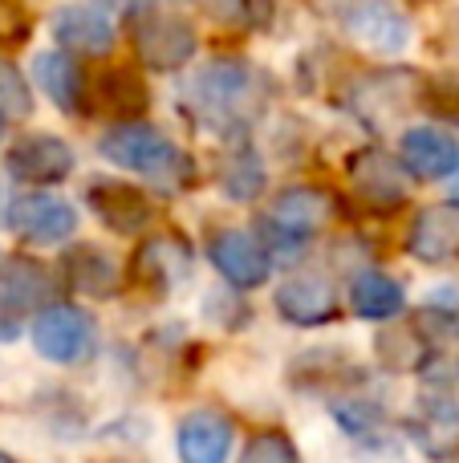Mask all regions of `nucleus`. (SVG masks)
<instances>
[{
    "label": "nucleus",
    "mask_w": 459,
    "mask_h": 463,
    "mask_svg": "<svg viewBox=\"0 0 459 463\" xmlns=\"http://www.w3.org/2000/svg\"><path fill=\"white\" fill-rule=\"evenodd\" d=\"M53 297V277L33 256H8L0 264V309L21 317Z\"/></svg>",
    "instance_id": "obj_15"
},
{
    "label": "nucleus",
    "mask_w": 459,
    "mask_h": 463,
    "mask_svg": "<svg viewBox=\"0 0 459 463\" xmlns=\"http://www.w3.org/2000/svg\"><path fill=\"white\" fill-rule=\"evenodd\" d=\"M89 208L98 212L106 228H114L118 236H135L151 224V203L138 187L118 184V179H98L89 184Z\"/></svg>",
    "instance_id": "obj_14"
},
{
    "label": "nucleus",
    "mask_w": 459,
    "mask_h": 463,
    "mask_svg": "<svg viewBox=\"0 0 459 463\" xmlns=\"http://www.w3.org/2000/svg\"><path fill=\"white\" fill-rule=\"evenodd\" d=\"M342 24L350 29V37L362 41L374 53H398L411 41V24L390 0H350L342 8Z\"/></svg>",
    "instance_id": "obj_7"
},
{
    "label": "nucleus",
    "mask_w": 459,
    "mask_h": 463,
    "mask_svg": "<svg viewBox=\"0 0 459 463\" xmlns=\"http://www.w3.org/2000/svg\"><path fill=\"white\" fill-rule=\"evenodd\" d=\"M130 45H135V57L146 65V70L175 73L195 57L200 37H195V29L183 21V16L138 13L135 21H130Z\"/></svg>",
    "instance_id": "obj_3"
},
{
    "label": "nucleus",
    "mask_w": 459,
    "mask_h": 463,
    "mask_svg": "<svg viewBox=\"0 0 459 463\" xmlns=\"http://www.w3.org/2000/svg\"><path fill=\"white\" fill-rule=\"evenodd\" d=\"M33 114V90L16 61L0 57V118H29Z\"/></svg>",
    "instance_id": "obj_26"
},
{
    "label": "nucleus",
    "mask_w": 459,
    "mask_h": 463,
    "mask_svg": "<svg viewBox=\"0 0 459 463\" xmlns=\"http://www.w3.org/2000/svg\"><path fill=\"white\" fill-rule=\"evenodd\" d=\"M350 301H354V313L362 321H390L403 309V285L387 272H358L354 285H350Z\"/></svg>",
    "instance_id": "obj_22"
},
{
    "label": "nucleus",
    "mask_w": 459,
    "mask_h": 463,
    "mask_svg": "<svg viewBox=\"0 0 459 463\" xmlns=\"http://www.w3.org/2000/svg\"><path fill=\"white\" fill-rule=\"evenodd\" d=\"M33 350L57 366H78L98 350V326L78 305H49L33 321Z\"/></svg>",
    "instance_id": "obj_4"
},
{
    "label": "nucleus",
    "mask_w": 459,
    "mask_h": 463,
    "mask_svg": "<svg viewBox=\"0 0 459 463\" xmlns=\"http://www.w3.org/2000/svg\"><path fill=\"white\" fill-rule=\"evenodd\" d=\"M98 106L102 114L118 122H135L146 114L151 106V94H146V81L135 73V65H110V70L98 73Z\"/></svg>",
    "instance_id": "obj_20"
},
{
    "label": "nucleus",
    "mask_w": 459,
    "mask_h": 463,
    "mask_svg": "<svg viewBox=\"0 0 459 463\" xmlns=\"http://www.w3.org/2000/svg\"><path fill=\"white\" fill-rule=\"evenodd\" d=\"M24 13L16 0H0V45H13V41H24Z\"/></svg>",
    "instance_id": "obj_29"
},
{
    "label": "nucleus",
    "mask_w": 459,
    "mask_h": 463,
    "mask_svg": "<svg viewBox=\"0 0 459 463\" xmlns=\"http://www.w3.org/2000/svg\"><path fill=\"white\" fill-rule=\"evenodd\" d=\"M187 98L195 118H203L211 130H248L265 114L268 81L248 61H216L203 65L200 78L187 86Z\"/></svg>",
    "instance_id": "obj_1"
},
{
    "label": "nucleus",
    "mask_w": 459,
    "mask_h": 463,
    "mask_svg": "<svg viewBox=\"0 0 459 463\" xmlns=\"http://www.w3.org/2000/svg\"><path fill=\"white\" fill-rule=\"evenodd\" d=\"M415 439L423 443V451L436 459L452 456V451L459 448V411L452 407V402H427V407L419 411V419L411 423Z\"/></svg>",
    "instance_id": "obj_25"
},
{
    "label": "nucleus",
    "mask_w": 459,
    "mask_h": 463,
    "mask_svg": "<svg viewBox=\"0 0 459 463\" xmlns=\"http://www.w3.org/2000/svg\"><path fill=\"white\" fill-rule=\"evenodd\" d=\"M333 216V200L322 192V187H309V184H297V187H285L281 195L273 200L268 208V228L273 232H285L289 240H305L314 232H322Z\"/></svg>",
    "instance_id": "obj_11"
},
{
    "label": "nucleus",
    "mask_w": 459,
    "mask_h": 463,
    "mask_svg": "<svg viewBox=\"0 0 459 463\" xmlns=\"http://www.w3.org/2000/svg\"><path fill=\"white\" fill-rule=\"evenodd\" d=\"M0 224H8V232H16L21 240L29 244H61V240L73 236L78 228V216L65 200L57 195H45V192H33V195H21L5 208Z\"/></svg>",
    "instance_id": "obj_6"
},
{
    "label": "nucleus",
    "mask_w": 459,
    "mask_h": 463,
    "mask_svg": "<svg viewBox=\"0 0 459 463\" xmlns=\"http://www.w3.org/2000/svg\"><path fill=\"white\" fill-rule=\"evenodd\" d=\"M53 37H57V45H65L70 53H110L114 24H110V16L98 13V8L73 5L53 16Z\"/></svg>",
    "instance_id": "obj_18"
},
{
    "label": "nucleus",
    "mask_w": 459,
    "mask_h": 463,
    "mask_svg": "<svg viewBox=\"0 0 459 463\" xmlns=\"http://www.w3.org/2000/svg\"><path fill=\"white\" fill-rule=\"evenodd\" d=\"M407 252L423 264H447L459 256V203H436L415 216L407 232Z\"/></svg>",
    "instance_id": "obj_12"
},
{
    "label": "nucleus",
    "mask_w": 459,
    "mask_h": 463,
    "mask_svg": "<svg viewBox=\"0 0 459 463\" xmlns=\"http://www.w3.org/2000/svg\"><path fill=\"white\" fill-rule=\"evenodd\" d=\"M350 179H354L358 195L379 203V208H395V203L407 200L403 171L387 151H358L350 159Z\"/></svg>",
    "instance_id": "obj_17"
},
{
    "label": "nucleus",
    "mask_w": 459,
    "mask_h": 463,
    "mask_svg": "<svg viewBox=\"0 0 459 463\" xmlns=\"http://www.w3.org/2000/svg\"><path fill=\"white\" fill-rule=\"evenodd\" d=\"M232 439H236L232 419L211 407H200L179 419V431H175L179 463H228Z\"/></svg>",
    "instance_id": "obj_9"
},
{
    "label": "nucleus",
    "mask_w": 459,
    "mask_h": 463,
    "mask_svg": "<svg viewBox=\"0 0 459 463\" xmlns=\"http://www.w3.org/2000/svg\"><path fill=\"white\" fill-rule=\"evenodd\" d=\"M423 102H427L439 118L459 122V81H439V86H431L427 94H423Z\"/></svg>",
    "instance_id": "obj_28"
},
{
    "label": "nucleus",
    "mask_w": 459,
    "mask_h": 463,
    "mask_svg": "<svg viewBox=\"0 0 459 463\" xmlns=\"http://www.w3.org/2000/svg\"><path fill=\"white\" fill-rule=\"evenodd\" d=\"M216 184L232 203H252L265 192V163L252 151H228L216 167Z\"/></svg>",
    "instance_id": "obj_24"
},
{
    "label": "nucleus",
    "mask_w": 459,
    "mask_h": 463,
    "mask_svg": "<svg viewBox=\"0 0 459 463\" xmlns=\"http://www.w3.org/2000/svg\"><path fill=\"white\" fill-rule=\"evenodd\" d=\"M0 135H5V118H0Z\"/></svg>",
    "instance_id": "obj_31"
},
{
    "label": "nucleus",
    "mask_w": 459,
    "mask_h": 463,
    "mask_svg": "<svg viewBox=\"0 0 459 463\" xmlns=\"http://www.w3.org/2000/svg\"><path fill=\"white\" fill-rule=\"evenodd\" d=\"M411 98H415V73H407V70H395V73L382 70V73H370V78L358 86L354 102H358V114H362V118H370V114L379 110L374 127H382V122L398 118V114L411 106Z\"/></svg>",
    "instance_id": "obj_19"
},
{
    "label": "nucleus",
    "mask_w": 459,
    "mask_h": 463,
    "mask_svg": "<svg viewBox=\"0 0 459 463\" xmlns=\"http://www.w3.org/2000/svg\"><path fill=\"white\" fill-rule=\"evenodd\" d=\"M398 163L411 171L415 179H444L459 167V146L452 135L436 127H415L403 135V146H398Z\"/></svg>",
    "instance_id": "obj_16"
},
{
    "label": "nucleus",
    "mask_w": 459,
    "mask_h": 463,
    "mask_svg": "<svg viewBox=\"0 0 459 463\" xmlns=\"http://www.w3.org/2000/svg\"><path fill=\"white\" fill-rule=\"evenodd\" d=\"M5 163L24 184H61L73 171V151L57 135H24L8 146Z\"/></svg>",
    "instance_id": "obj_10"
},
{
    "label": "nucleus",
    "mask_w": 459,
    "mask_h": 463,
    "mask_svg": "<svg viewBox=\"0 0 459 463\" xmlns=\"http://www.w3.org/2000/svg\"><path fill=\"white\" fill-rule=\"evenodd\" d=\"M192 264H195V252L179 232H155V236H146L138 244L130 272L151 293H171V288H179L192 277Z\"/></svg>",
    "instance_id": "obj_5"
},
{
    "label": "nucleus",
    "mask_w": 459,
    "mask_h": 463,
    "mask_svg": "<svg viewBox=\"0 0 459 463\" xmlns=\"http://www.w3.org/2000/svg\"><path fill=\"white\" fill-rule=\"evenodd\" d=\"M33 81H37V90L57 110L81 114V98H86V90H81V70L65 53H37V61H33Z\"/></svg>",
    "instance_id": "obj_21"
},
{
    "label": "nucleus",
    "mask_w": 459,
    "mask_h": 463,
    "mask_svg": "<svg viewBox=\"0 0 459 463\" xmlns=\"http://www.w3.org/2000/svg\"><path fill=\"white\" fill-rule=\"evenodd\" d=\"M65 277L78 293L89 297H114L118 293V264L94 244H81L65 256Z\"/></svg>",
    "instance_id": "obj_23"
},
{
    "label": "nucleus",
    "mask_w": 459,
    "mask_h": 463,
    "mask_svg": "<svg viewBox=\"0 0 459 463\" xmlns=\"http://www.w3.org/2000/svg\"><path fill=\"white\" fill-rule=\"evenodd\" d=\"M98 151L114 167H126L143 179H159V184H187V175H192L183 151L146 122H122V127L106 130L98 138Z\"/></svg>",
    "instance_id": "obj_2"
},
{
    "label": "nucleus",
    "mask_w": 459,
    "mask_h": 463,
    "mask_svg": "<svg viewBox=\"0 0 459 463\" xmlns=\"http://www.w3.org/2000/svg\"><path fill=\"white\" fill-rule=\"evenodd\" d=\"M208 256L220 277L236 288H257L268 280V252L240 228H220L208 240Z\"/></svg>",
    "instance_id": "obj_8"
},
{
    "label": "nucleus",
    "mask_w": 459,
    "mask_h": 463,
    "mask_svg": "<svg viewBox=\"0 0 459 463\" xmlns=\"http://www.w3.org/2000/svg\"><path fill=\"white\" fill-rule=\"evenodd\" d=\"M0 463H13V456H5V451H0Z\"/></svg>",
    "instance_id": "obj_30"
},
{
    "label": "nucleus",
    "mask_w": 459,
    "mask_h": 463,
    "mask_svg": "<svg viewBox=\"0 0 459 463\" xmlns=\"http://www.w3.org/2000/svg\"><path fill=\"white\" fill-rule=\"evenodd\" d=\"M240 463H301V451L285 431H260L240 451Z\"/></svg>",
    "instance_id": "obj_27"
},
{
    "label": "nucleus",
    "mask_w": 459,
    "mask_h": 463,
    "mask_svg": "<svg viewBox=\"0 0 459 463\" xmlns=\"http://www.w3.org/2000/svg\"><path fill=\"white\" fill-rule=\"evenodd\" d=\"M276 313L289 326L314 329L338 317V297H333V285L325 277H293L276 288Z\"/></svg>",
    "instance_id": "obj_13"
}]
</instances>
